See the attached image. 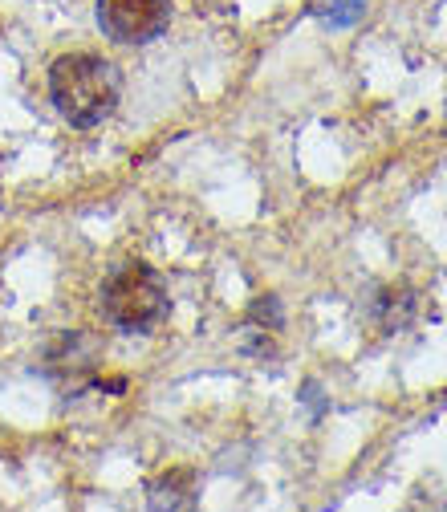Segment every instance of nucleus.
Segmentation results:
<instances>
[{"instance_id": "obj_2", "label": "nucleus", "mask_w": 447, "mask_h": 512, "mask_svg": "<svg viewBox=\"0 0 447 512\" xmlns=\"http://www.w3.org/2000/svg\"><path fill=\"white\" fill-rule=\"evenodd\" d=\"M98 305H102L106 322L122 334H151L171 309L163 277L143 261H122L102 281Z\"/></svg>"}, {"instance_id": "obj_8", "label": "nucleus", "mask_w": 447, "mask_h": 512, "mask_svg": "<svg viewBox=\"0 0 447 512\" xmlns=\"http://www.w3.org/2000/svg\"><path fill=\"white\" fill-rule=\"evenodd\" d=\"M301 403H309V411H313V419H322L326 411H330V399H322V387L309 378L305 387H301Z\"/></svg>"}, {"instance_id": "obj_6", "label": "nucleus", "mask_w": 447, "mask_h": 512, "mask_svg": "<svg viewBox=\"0 0 447 512\" xmlns=\"http://www.w3.org/2000/svg\"><path fill=\"white\" fill-rule=\"evenodd\" d=\"M196 500H200L196 472H187V468H171L167 476L151 480V488H147L151 508H196Z\"/></svg>"}, {"instance_id": "obj_3", "label": "nucleus", "mask_w": 447, "mask_h": 512, "mask_svg": "<svg viewBox=\"0 0 447 512\" xmlns=\"http://www.w3.org/2000/svg\"><path fill=\"white\" fill-rule=\"evenodd\" d=\"M37 370L66 399H78L82 391L98 387V378H102L98 374L102 370V342L86 330H61L45 342V350L37 358Z\"/></svg>"}, {"instance_id": "obj_7", "label": "nucleus", "mask_w": 447, "mask_h": 512, "mask_svg": "<svg viewBox=\"0 0 447 512\" xmlns=\"http://www.w3.org/2000/svg\"><path fill=\"white\" fill-rule=\"evenodd\" d=\"M313 13L322 17L326 25H334V29H346L366 13V0H317Z\"/></svg>"}, {"instance_id": "obj_4", "label": "nucleus", "mask_w": 447, "mask_h": 512, "mask_svg": "<svg viewBox=\"0 0 447 512\" xmlns=\"http://www.w3.org/2000/svg\"><path fill=\"white\" fill-rule=\"evenodd\" d=\"M171 25V0H98V29L118 45H147Z\"/></svg>"}, {"instance_id": "obj_1", "label": "nucleus", "mask_w": 447, "mask_h": 512, "mask_svg": "<svg viewBox=\"0 0 447 512\" xmlns=\"http://www.w3.org/2000/svg\"><path fill=\"white\" fill-rule=\"evenodd\" d=\"M49 98L57 114L78 131L106 122L122 98V74L98 53H66L49 70Z\"/></svg>"}, {"instance_id": "obj_5", "label": "nucleus", "mask_w": 447, "mask_h": 512, "mask_svg": "<svg viewBox=\"0 0 447 512\" xmlns=\"http://www.w3.org/2000/svg\"><path fill=\"white\" fill-rule=\"evenodd\" d=\"M370 317H374V326L382 334H399L411 326V317H415V289L411 285H378L366 301Z\"/></svg>"}]
</instances>
